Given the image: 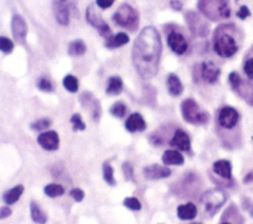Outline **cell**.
Wrapping results in <instances>:
<instances>
[{
  "label": "cell",
  "mask_w": 253,
  "mask_h": 224,
  "mask_svg": "<svg viewBox=\"0 0 253 224\" xmlns=\"http://www.w3.org/2000/svg\"><path fill=\"white\" fill-rule=\"evenodd\" d=\"M243 70H244V73L246 74L247 78L250 80H253V58H249L245 61Z\"/></svg>",
  "instance_id": "obj_39"
},
{
  "label": "cell",
  "mask_w": 253,
  "mask_h": 224,
  "mask_svg": "<svg viewBox=\"0 0 253 224\" xmlns=\"http://www.w3.org/2000/svg\"><path fill=\"white\" fill-rule=\"evenodd\" d=\"M86 20L87 22L94 27L95 29L98 30L99 34L104 37L105 38L109 37L112 36V31L109 25L101 18L100 14L96 11L94 6L91 4L86 10Z\"/></svg>",
  "instance_id": "obj_7"
},
{
  "label": "cell",
  "mask_w": 253,
  "mask_h": 224,
  "mask_svg": "<svg viewBox=\"0 0 253 224\" xmlns=\"http://www.w3.org/2000/svg\"><path fill=\"white\" fill-rule=\"evenodd\" d=\"M70 195L74 198L75 201L80 202V201L83 200L85 193H84V191H83L81 188L76 187V188H73V189L70 190Z\"/></svg>",
  "instance_id": "obj_41"
},
{
  "label": "cell",
  "mask_w": 253,
  "mask_h": 224,
  "mask_svg": "<svg viewBox=\"0 0 253 224\" xmlns=\"http://www.w3.org/2000/svg\"><path fill=\"white\" fill-rule=\"evenodd\" d=\"M241 80H242V79H241L240 75H239L237 72H235V71L231 72V73L229 74V76H228V81H229V84H230L232 90H233L234 88H236V87L239 85V83L241 82Z\"/></svg>",
  "instance_id": "obj_40"
},
{
  "label": "cell",
  "mask_w": 253,
  "mask_h": 224,
  "mask_svg": "<svg viewBox=\"0 0 253 224\" xmlns=\"http://www.w3.org/2000/svg\"><path fill=\"white\" fill-rule=\"evenodd\" d=\"M38 143L44 150L54 151L59 146V136L53 130L45 131L38 136Z\"/></svg>",
  "instance_id": "obj_11"
},
{
  "label": "cell",
  "mask_w": 253,
  "mask_h": 224,
  "mask_svg": "<svg viewBox=\"0 0 253 224\" xmlns=\"http://www.w3.org/2000/svg\"><path fill=\"white\" fill-rule=\"evenodd\" d=\"M168 46L176 54H184L188 49V42L185 37L178 32H171L167 37Z\"/></svg>",
  "instance_id": "obj_10"
},
{
  "label": "cell",
  "mask_w": 253,
  "mask_h": 224,
  "mask_svg": "<svg viewBox=\"0 0 253 224\" xmlns=\"http://www.w3.org/2000/svg\"><path fill=\"white\" fill-rule=\"evenodd\" d=\"M80 101L82 106L84 107H90L91 112H92V116L94 120L98 121L101 116V106L99 102L93 97V95L89 92H85L81 95Z\"/></svg>",
  "instance_id": "obj_17"
},
{
  "label": "cell",
  "mask_w": 253,
  "mask_h": 224,
  "mask_svg": "<svg viewBox=\"0 0 253 224\" xmlns=\"http://www.w3.org/2000/svg\"><path fill=\"white\" fill-rule=\"evenodd\" d=\"M43 191L49 197H57L64 193V187L58 184H49L44 187Z\"/></svg>",
  "instance_id": "obj_29"
},
{
  "label": "cell",
  "mask_w": 253,
  "mask_h": 224,
  "mask_svg": "<svg viewBox=\"0 0 253 224\" xmlns=\"http://www.w3.org/2000/svg\"><path fill=\"white\" fill-rule=\"evenodd\" d=\"M167 89L171 96L177 97L182 94L183 92V84L180 80V78L174 74L171 73L167 77Z\"/></svg>",
  "instance_id": "obj_22"
},
{
  "label": "cell",
  "mask_w": 253,
  "mask_h": 224,
  "mask_svg": "<svg viewBox=\"0 0 253 224\" xmlns=\"http://www.w3.org/2000/svg\"><path fill=\"white\" fill-rule=\"evenodd\" d=\"M14 48V43L12 40L6 37H0V49L5 53H10Z\"/></svg>",
  "instance_id": "obj_36"
},
{
  "label": "cell",
  "mask_w": 253,
  "mask_h": 224,
  "mask_svg": "<svg viewBox=\"0 0 253 224\" xmlns=\"http://www.w3.org/2000/svg\"><path fill=\"white\" fill-rule=\"evenodd\" d=\"M226 198L227 196L223 190L219 188H211L203 194L201 201L204 204L205 211L210 216H212L225 203Z\"/></svg>",
  "instance_id": "obj_6"
},
{
  "label": "cell",
  "mask_w": 253,
  "mask_h": 224,
  "mask_svg": "<svg viewBox=\"0 0 253 224\" xmlns=\"http://www.w3.org/2000/svg\"><path fill=\"white\" fill-rule=\"evenodd\" d=\"M191 224H203V223H200V222H195V223H191Z\"/></svg>",
  "instance_id": "obj_49"
},
{
  "label": "cell",
  "mask_w": 253,
  "mask_h": 224,
  "mask_svg": "<svg viewBox=\"0 0 253 224\" xmlns=\"http://www.w3.org/2000/svg\"><path fill=\"white\" fill-rule=\"evenodd\" d=\"M126 112V106L123 102H116L110 108V113L116 117L122 118Z\"/></svg>",
  "instance_id": "obj_32"
},
{
  "label": "cell",
  "mask_w": 253,
  "mask_h": 224,
  "mask_svg": "<svg viewBox=\"0 0 253 224\" xmlns=\"http://www.w3.org/2000/svg\"><path fill=\"white\" fill-rule=\"evenodd\" d=\"M124 87V83L121 77L119 76H112L108 80L106 93L110 96H117L122 93Z\"/></svg>",
  "instance_id": "obj_25"
},
{
  "label": "cell",
  "mask_w": 253,
  "mask_h": 224,
  "mask_svg": "<svg viewBox=\"0 0 253 224\" xmlns=\"http://www.w3.org/2000/svg\"><path fill=\"white\" fill-rule=\"evenodd\" d=\"M125 126L129 132L143 131L146 128V122L140 113L134 112L127 117Z\"/></svg>",
  "instance_id": "obj_19"
},
{
  "label": "cell",
  "mask_w": 253,
  "mask_h": 224,
  "mask_svg": "<svg viewBox=\"0 0 253 224\" xmlns=\"http://www.w3.org/2000/svg\"><path fill=\"white\" fill-rule=\"evenodd\" d=\"M198 8L202 14L212 21L226 19L230 16L226 0H199Z\"/></svg>",
  "instance_id": "obj_3"
},
{
  "label": "cell",
  "mask_w": 253,
  "mask_h": 224,
  "mask_svg": "<svg viewBox=\"0 0 253 224\" xmlns=\"http://www.w3.org/2000/svg\"><path fill=\"white\" fill-rule=\"evenodd\" d=\"M123 172L126 181H133V167L129 162L123 164Z\"/></svg>",
  "instance_id": "obj_38"
},
{
  "label": "cell",
  "mask_w": 253,
  "mask_h": 224,
  "mask_svg": "<svg viewBox=\"0 0 253 224\" xmlns=\"http://www.w3.org/2000/svg\"><path fill=\"white\" fill-rule=\"evenodd\" d=\"M183 118L192 124H206L210 119V114L203 111L194 99H186L181 104Z\"/></svg>",
  "instance_id": "obj_4"
},
{
  "label": "cell",
  "mask_w": 253,
  "mask_h": 224,
  "mask_svg": "<svg viewBox=\"0 0 253 224\" xmlns=\"http://www.w3.org/2000/svg\"><path fill=\"white\" fill-rule=\"evenodd\" d=\"M212 171L218 177L224 180H231L232 179V166L228 160L220 159L215 161L212 164Z\"/></svg>",
  "instance_id": "obj_18"
},
{
  "label": "cell",
  "mask_w": 253,
  "mask_h": 224,
  "mask_svg": "<svg viewBox=\"0 0 253 224\" xmlns=\"http://www.w3.org/2000/svg\"><path fill=\"white\" fill-rule=\"evenodd\" d=\"M62 83H63L64 88L67 91H69L71 93L77 92V90H78V80H77V78L75 76H73V75H66L63 78Z\"/></svg>",
  "instance_id": "obj_31"
},
{
  "label": "cell",
  "mask_w": 253,
  "mask_h": 224,
  "mask_svg": "<svg viewBox=\"0 0 253 224\" xmlns=\"http://www.w3.org/2000/svg\"><path fill=\"white\" fill-rule=\"evenodd\" d=\"M251 182H253V171L249 172V173L243 178V183H244V184H249V183H251Z\"/></svg>",
  "instance_id": "obj_47"
},
{
  "label": "cell",
  "mask_w": 253,
  "mask_h": 224,
  "mask_svg": "<svg viewBox=\"0 0 253 224\" xmlns=\"http://www.w3.org/2000/svg\"><path fill=\"white\" fill-rule=\"evenodd\" d=\"M12 34L14 38L19 42L23 43L26 38V35L28 32L27 24L25 20L20 16V15H14L12 18Z\"/></svg>",
  "instance_id": "obj_14"
},
{
  "label": "cell",
  "mask_w": 253,
  "mask_h": 224,
  "mask_svg": "<svg viewBox=\"0 0 253 224\" xmlns=\"http://www.w3.org/2000/svg\"><path fill=\"white\" fill-rule=\"evenodd\" d=\"M233 91H235L239 95V97H241L248 105L253 106V84L252 83L241 80L239 85L236 88H234Z\"/></svg>",
  "instance_id": "obj_20"
},
{
  "label": "cell",
  "mask_w": 253,
  "mask_h": 224,
  "mask_svg": "<svg viewBox=\"0 0 253 224\" xmlns=\"http://www.w3.org/2000/svg\"><path fill=\"white\" fill-rule=\"evenodd\" d=\"M38 88L43 92H51L53 90L51 82L43 77L38 81Z\"/></svg>",
  "instance_id": "obj_37"
},
{
  "label": "cell",
  "mask_w": 253,
  "mask_h": 224,
  "mask_svg": "<svg viewBox=\"0 0 253 224\" xmlns=\"http://www.w3.org/2000/svg\"><path fill=\"white\" fill-rule=\"evenodd\" d=\"M30 213L32 220L37 224H45L47 221L46 214L42 210V208L37 204L36 201H31L30 203Z\"/></svg>",
  "instance_id": "obj_26"
},
{
  "label": "cell",
  "mask_w": 253,
  "mask_h": 224,
  "mask_svg": "<svg viewBox=\"0 0 253 224\" xmlns=\"http://www.w3.org/2000/svg\"><path fill=\"white\" fill-rule=\"evenodd\" d=\"M143 175L147 180H159L169 177L171 175V170L165 166L152 164L143 169Z\"/></svg>",
  "instance_id": "obj_15"
},
{
  "label": "cell",
  "mask_w": 253,
  "mask_h": 224,
  "mask_svg": "<svg viewBox=\"0 0 253 224\" xmlns=\"http://www.w3.org/2000/svg\"><path fill=\"white\" fill-rule=\"evenodd\" d=\"M129 37L126 33H119L115 36L107 37L105 40V46L108 48H117L127 43Z\"/></svg>",
  "instance_id": "obj_24"
},
{
  "label": "cell",
  "mask_w": 253,
  "mask_h": 224,
  "mask_svg": "<svg viewBox=\"0 0 253 224\" xmlns=\"http://www.w3.org/2000/svg\"><path fill=\"white\" fill-rule=\"evenodd\" d=\"M103 178L105 182L110 186H116L117 182L114 178V169L109 163H104L103 165Z\"/></svg>",
  "instance_id": "obj_30"
},
{
  "label": "cell",
  "mask_w": 253,
  "mask_h": 224,
  "mask_svg": "<svg viewBox=\"0 0 253 224\" xmlns=\"http://www.w3.org/2000/svg\"><path fill=\"white\" fill-rule=\"evenodd\" d=\"M198 209L196 205L192 202L186 204H181L177 208V216L181 220H192L197 216Z\"/></svg>",
  "instance_id": "obj_21"
},
{
  "label": "cell",
  "mask_w": 253,
  "mask_h": 224,
  "mask_svg": "<svg viewBox=\"0 0 253 224\" xmlns=\"http://www.w3.org/2000/svg\"><path fill=\"white\" fill-rule=\"evenodd\" d=\"M12 214V210L11 208H9L8 206H3L0 209V219H5L7 217H9Z\"/></svg>",
  "instance_id": "obj_45"
},
{
  "label": "cell",
  "mask_w": 253,
  "mask_h": 224,
  "mask_svg": "<svg viewBox=\"0 0 253 224\" xmlns=\"http://www.w3.org/2000/svg\"><path fill=\"white\" fill-rule=\"evenodd\" d=\"M50 124H51V120L47 117H43V118L38 119L35 122H33L31 124V128L36 130V131H40V130H43V129L48 128L50 126Z\"/></svg>",
  "instance_id": "obj_33"
},
{
  "label": "cell",
  "mask_w": 253,
  "mask_h": 224,
  "mask_svg": "<svg viewBox=\"0 0 253 224\" xmlns=\"http://www.w3.org/2000/svg\"><path fill=\"white\" fill-rule=\"evenodd\" d=\"M200 74L204 81L210 84H213L219 77L220 69L212 61H204L201 64Z\"/></svg>",
  "instance_id": "obj_12"
},
{
  "label": "cell",
  "mask_w": 253,
  "mask_h": 224,
  "mask_svg": "<svg viewBox=\"0 0 253 224\" xmlns=\"http://www.w3.org/2000/svg\"><path fill=\"white\" fill-rule=\"evenodd\" d=\"M236 16H237L239 19L244 20V19H246L248 16H250V11H249V9H248L246 6H241V7L239 8V10L237 11Z\"/></svg>",
  "instance_id": "obj_43"
},
{
  "label": "cell",
  "mask_w": 253,
  "mask_h": 224,
  "mask_svg": "<svg viewBox=\"0 0 253 224\" xmlns=\"http://www.w3.org/2000/svg\"><path fill=\"white\" fill-rule=\"evenodd\" d=\"M162 50L158 31L151 26L145 27L136 37L132 47V63L142 78H151L158 72Z\"/></svg>",
  "instance_id": "obj_1"
},
{
  "label": "cell",
  "mask_w": 253,
  "mask_h": 224,
  "mask_svg": "<svg viewBox=\"0 0 253 224\" xmlns=\"http://www.w3.org/2000/svg\"><path fill=\"white\" fill-rule=\"evenodd\" d=\"M162 161L165 165L180 166L184 164V156L177 150H166L162 155Z\"/></svg>",
  "instance_id": "obj_23"
},
{
  "label": "cell",
  "mask_w": 253,
  "mask_h": 224,
  "mask_svg": "<svg viewBox=\"0 0 253 224\" xmlns=\"http://www.w3.org/2000/svg\"><path fill=\"white\" fill-rule=\"evenodd\" d=\"M124 205L130 210H139L141 204L136 197H126L124 199Z\"/></svg>",
  "instance_id": "obj_35"
},
{
  "label": "cell",
  "mask_w": 253,
  "mask_h": 224,
  "mask_svg": "<svg viewBox=\"0 0 253 224\" xmlns=\"http://www.w3.org/2000/svg\"><path fill=\"white\" fill-rule=\"evenodd\" d=\"M67 0H53V13L55 20L59 25L67 26L69 24V8Z\"/></svg>",
  "instance_id": "obj_13"
},
{
  "label": "cell",
  "mask_w": 253,
  "mask_h": 224,
  "mask_svg": "<svg viewBox=\"0 0 253 224\" xmlns=\"http://www.w3.org/2000/svg\"><path fill=\"white\" fill-rule=\"evenodd\" d=\"M242 200H243L242 205H243L244 209H246L249 212V214L253 217V202H252V200L249 199L248 197H244Z\"/></svg>",
  "instance_id": "obj_42"
},
{
  "label": "cell",
  "mask_w": 253,
  "mask_h": 224,
  "mask_svg": "<svg viewBox=\"0 0 253 224\" xmlns=\"http://www.w3.org/2000/svg\"><path fill=\"white\" fill-rule=\"evenodd\" d=\"M228 25L217 28L213 35V49L217 55L223 58L232 56L238 50V44L234 37L228 33Z\"/></svg>",
  "instance_id": "obj_2"
},
{
  "label": "cell",
  "mask_w": 253,
  "mask_h": 224,
  "mask_svg": "<svg viewBox=\"0 0 253 224\" xmlns=\"http://www.w3.org/2000/svg\"><path fill=\"white\" fill-rule=\"evenodd\" d=\"M239 120L238 112L232 107H223L220 109L217 115L218 124L224 129H232L236 126Z\"/></svg>",
  "instance_id": "obj_8"
},
{
  "label": "cell",
  "mask_w": 253,
  "mask_h": 224,
  "mask_svg": "<svg viewBox=\"0 0 253 224\" xmlns=\"http://www.w3.org/2000/svg\"><path fill=\"white\" fill-rule=\"evenodd\" d=\"M169 144L173 147L178 148L182 151H190L191 150V139L186 131L183 129H177L171 138Z\"/></svg>",
  "instance_id": "obj_16"
},
{
  "label": "cell",
  "mask_w": 253,
  "mask_h": 224,
  "mask_svg": "<svg viewBox=\"0 0 253 224\" xmlns=\"http://www.w3.org/2000/svg\"><path fill=\"white\" fill-rule=\"evenodd\" d=\"M115 0H96V4L98 7L102 9H107L114 4Z\"/></svg>",
  "instance_id": "obj_44"
},
{
  "label": "cell",
  "mask_w": 253,
  "mask_h": 224,
  "mask_svg": "<svg viewBox=\"0 0 253 224\" xmlns=\"http://www.w3.org/2000/svg\"><path fill=\"white\" fill-rule=\"evenodd\" d=\"M113 21L116 25L127 29L130 32H134L137 30L139 25V15L129 4H123L115 12Z\"/></svg>",
  "instance_id": "obj_5"
},
{
  "label": "cell",
  "mask_w": 253,
  "mask_h": 224,
  "mask_svg": "<svg viewBox=\"0 0 253 224\" xmlns=\"http://www.w3.org/2000/svg\"><path fill=\"white\" fill-rule=\"evenodd\" d=\"M24 192V186L18 185L14 187L6 190L3 194V200L7 204H14L18 199L21 197L22 193Z\"/></svg>",
  "instance_id": "obj_27"
},
{
  "label": "cell",
  "mask_w": 253,
  "mask_h": 224,
  "mask_svg": "<svg viewBox=\"0 0 253 224\" xmlns=\"http://www.w3.org/2000/svg\"><path fill=\"white\" fill-rule=\"evenodd\" d=\"M70 121L72 123V126H73V130L76 131V130H84L86 125L84 123V121L82 120L81 118V115L79 113H74L71 118H70Z\"/></svg>",
  "instance_id": "obj_34"
},
{
  "label": "cell",
  "mask_w": 253,
  "mask_h": 224,
  "mask_svg": "<svg viewBox=\"0 0 253 224\" xmlns=\"http://www.w3.org/2000/svg\"><path fill=\"white\" fill-rule=\"evenodd\" d=\"M220 224H235V223H232L231 221H229L227 218H223L222 217V221L220 222ZM238 224V223H237Z\"/></svg>",
  "instance_id": "obj_48"
},
{
  "label": "cell",
  "mask_w": 253,
  "mask_h": 224,
  "mask_svg": "<svg viewBox=\"0 0 253 224\" xmlns=\"http://www.w3.org/2000/svg\"><path fill=\"white\" fill-rule=\"evenodd\" d=\"M185 19L189 29L193 34L199 37H207L209 34V26L193 11H188L185 14Z\"/></svg>",
  "instance_id": "obj_9"
},
{
  "label": "cell",
  "mask_w": 253,
  "mask_h": 224,
  "mask_svg": "<svg viewBox=\"0 0 253 224\" xmlns=\"http://www.w3.org/2000/svg\"><path fill=\"white\" fill-rule=\"evenodd\" d=\"M86 51V44L82 39H75L69 43L68 54L71 56H78L84 54Z\"/></svg>",
  "instance_id": "obj_28"
},
{
  "label": "cell",
  "mask_w": 253,
  "mask_h": 224,
  "mask_svg": "<svg viewBox=\"0 0 253 224\" xmlns=\"http://www.w3.org/2000/svg\"><path fill=\"white\" fill-rule=\"evenodd\" d=\"M170 6H171L174 10H176V11H180V10H182V8H183V4L181 3L180 0H171V1H170Z\"/></svg>",
  "instance_id": "obj_46"
}]
</instances>
